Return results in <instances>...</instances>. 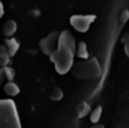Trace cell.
I'll return each mask as SVG.
<instances>
[{"label": "cell", "instance_id": "obj_1", "mask_svg": "<svg viewBox=\"0 0 129 128\" xmlns=\"http://www.w3.org/2000/svg\"><path fill=\"white\" fill-rule=\"evenodd\" d=\"M70 71L77 80H97L101 75V65L98 59L91 57L79 62H74Z\"/></svg>", "mask_w": 129, "mask_h": 128}, {"label": "cell", "instance_id": "obj_2", "mask_svg": "<svg viewBox=\"0 0 129 128\" xmlns=\"http://www.w3.org/2000/svg\"><path fill=\"white\" fill-rule=\"evenodd\" d=\"M0 128H22L18 108L14 100H0Z\"/></svg>", "mask_w": 129, "mask_h": 128}, {"label": "cell", "instance_id": "obj_3", "mask_svg": "<svg viewBox=\"0 0 129 128\" xmlns=\"http://www.w3.org/2000/svg\"><path fill=\"white\" fill-rule=\"evenodd\" d=\"M74 55H75V53L73 50L58 46V49L52 54L48 55V57H50V61L54 63L56 73L63 75L70 71L73 63H74Z\"/></svg>", "mask_w": 129, "mask_h": 128}, {"label": "cell", "instance_id": "obj_4", "mask_svg": "<svg viewBox=\"0 0 129 128\" xmlns=\"http://www.w3.org/2000/svg\"><path fill=\"white\" fill-rule=\"evenodd\" d=\"M94 20L95 15H73L70 18V24L79 33H86Z\"/></svg>", "mask_w": 129, "mask_h": 128}, {"label": "cell", "instance_id": "obj_5", "mask_svg": "<svg viewBox=\"0 0 129 128\" xmlns=\"http://www.w3.org/2000/svg\"><path fill=\"white\" fill-rule=\"evenodd\" d=\"M59 33L60 31H52L47 35L46 38H43L39 42V47L40 51L46 55L52 54L54 51L58 49V38H59Z\"/></svg>", "mask_w": 129, "mask_h": 128}, {"label": "cell", "instance_id": "obj_6", "mask_svg": "<svg viewBox=\"0 0 129 128\" xmlns=\"http://www.w3.org/2000/svg\"><path fill=\"white\" fill-rule=\"evenodd\" d=\"M58 46L66 47L70 49L75 53L77 45H75V38L73 37V34L70 31H60L59 33V38H58Z\"/></svg>", "mask_w": 129, "mask_h": 128}, {"label": "cell", "instance_id": "obj_7", "mask_svg": "<svg viewBox=\"0 0 129 128\" xmlns=\"http://www.w3.org/2000/svg\"><path fill=\"white\" fill-rule=\"evenodd\" d=\"M4 47H6L7 53H8V55H10V58H11V57H14V55L18 53L20 45H19V42L16 41L15 38H7L6 42H4Z\"/></svg>", "mask_w": 129, "mask_h": 128}, {"label": "cell", "instance_id": "obj_8", "mask_svg": "<svg viewBox=\"0 0 129 128\" xmlns=\"http://www.w3.org/2000/svg\"><path fill=\"white\" fill-rule=\"evenodd\" d=\"M18 30V24L15 20H7L3 26V35L7 38H12V35L16 33Z\"/></svg>", "mask_w": 129, "mask_h": 128}, {"label": "cell", "instance_id": "obj_9", "mask_svg": "<svg viewBox=\"0 0 129 128\" xmlns=\"http://www.w3.org/2000/svg\"><path fill=\"white\" fill-rule=\"evenodd\" d=\"M90 112H91V108L89 105V103H86V101H82L77 105V115H78V119L86 117L87 115H90Z\"/></svg>", "mask_w": 129, "mask_h": 128}, {"label": "cell", "instance_id": "obj_10", "mask_svg": "<svg viewBox=\"0 0 129 128\" xmlns=\"http://www.w3.org/2000/svg\"><path fill=\"white\" fill-rule=\"evenodd\" d=\"M3 89H4V93H6L7 96H10V97H15L16 94H19V86L16 85V84L14 81H11V82H6L4 84V86H3Z\"/></svg>", "mask_w": 129, "mask_h": 128}, {"label": "cell", "instance_id": "obj_11", "mask_svg": "<svg viewBox=\"0 0 129 128\" xmlns=\"http://www.w3.org/2000/svg\"><path fill=\"white\" fill-rule=\"evenodd\" d=\"M75 55L81 59H87V45L86 42H79L75 49Z\"/></svg>", "mask_w": 129, "mask_h": 128}, {"label": "cell", "instance_id": "obj_12", "mask_svg": "<svg viewBox=\"0 0 129 128\" xmlns=\"http://www.w3.org/2000/svg\"><path fill=\"white\" fill-rule=\"evenodd\" d=\"M10 55H8L6 47H4V45L0 46V67H6V66H10Z\"/></svg>", "mask_w": 129, "mask_h": 128}, {"label": "cell", "instance_id": "obj_13", "mask_svg": "<svg viewBox=\"0 0 129 128\" xmlns=\"http://www.w3.org/2000/svg\"><path fill=\"white\" fill-rule=\"evenodd\" d=\"M101 116H102V107H97L90 112V121L93 124H98Z\"/></svg>", "mask_w": 129, "mask_h": 128}, {"label": "cell", "instance_id": "obj_14", "mask_svg": "<svg viewBox=\"0 0 129 128\" xmlns=\"http://www.w3.org/2000/svg\"><path fill=\"white\" fill-rule=\"evenodd\" d=\"M63 98V92L60 88L58 86H55L54 89L51 90V93H50V100H52V101H59V100H62Z\"/></svg>", "mask_w": 129, "mask_h": 128}, {"label": "cell", "instance_id": "obj_15", "mask_svg": "<svg viewBox=\"0 0 129 128\" xmlns=\"http://www.w3.org/2000/svg\"><path fill=\"white\" fill-rule=\"evenodd\" d=\"M3 70H4V75H6L7 82L14 81V78H15V70L12 69L11 66H6V67H3Z\"/></svg>", "mask_w": 129, "mask_h": 128}, {"label": "cell", "instance_id": "obj_16", "mask_svg": "<svg viewBox=\"0 0 129 128\" xmlns=\"http://www.w3.org/2000/svg\"><path fill=\"white\" fill-rule=\"evenodd\" d=\"M122 43H124V50H125V55L129 58V33H126L122 37Z\"/></svg>", "mask_w": 129, "mask_h": 128}, {"label": "cell", "instance_id": "obj_17", "mask_svg": "<svg viewBox=\"0 0 129 128\" xmlns=\"http://www.w3.org/2000/svg\"><path fill=\"white\" fill-rule=\"evenodd\" d=\"M128 19H129V11L124 10L122 12H121V15H120V20H121V23H125Z\"/></svg>", "mask_w": 129, "mask_h": 128}, {"label": "cell", "instance_id": "obj_18", "mask_svg": "<svg viewBox=\"0 0 129 128\" xmlns=\"http://www.w3.org/2000/svg\"><path fill=\"white\" fill-rule=\"evenodd\" d=\"M6 75H4V70H3V67H0V88L4 86V84H6Z\"/></svg>", "mask_w": 129, "mask_h": 128}, {"label": "cell", "instance_id": "obj_19", "mask_svg": "<svg viewBox=\"0 0 129 128\" xmlns=\"http://www.w3.org/2000/svg\"><path fill=\"white\" fill-rule=\"evenodd\" d=\"M3 15H4V6H3V3L0 2V19L3 18Z\"/></svg>", "mask_w": 129, "mask_h": 128}, {"label": "cell", "instance_id": "obj_20", "mask_svg": "<svg viewBox=\"0 0 129 128\" xmlns=\"http://www.w3.org/2000/svg\"><path fill=\"white\" fill-rule=\"evenodd\" d=\"M90 128H105V127L102 125V124H94V125L90 127Z\"/></svg>", "mask_w": 129, "mask_h": 128}]
</instances>
